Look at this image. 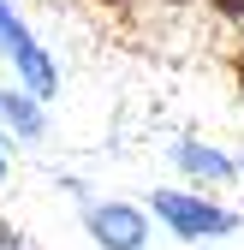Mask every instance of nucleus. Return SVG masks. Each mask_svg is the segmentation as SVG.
Masks as SVG:
<instances>
[{
  "label": "nucleus",
  "instance_id": "1",
  "mask_svg": "<svg viewBox=\"0 0 244 250\" xmlns=\"http://www.w3.org/2000/svg\"><path fill=\"white\" fill-rule=\"evenodd\" d=\"M155 214L179 238H226V232H238V214L232 208H215V203L185 197V191H155Z\"/></svg>",
  "mask_w": 244,
  "mask_h": 250
},
{
  "label": "nucleus",
  "instance_id": "2",
  "mask_svg": "<svg viewBox=\"0 0 244 250\" xmlns=\"http://www.w3.org/2000/svg\"><path fill=\"white\" fill-rule=\"evenodd\" d=\"M89 232L102 250H143V214L125 203H102V208H89Z\"/></svg>",
  "mask_w": 244,
  "mask_h": 250
},
{
  "label": "nucleus",
  "instance_id": "3",
  "mask_svg": "<svg viewBox=\"0 0 244 250\" xmlns=\"http://www.w3.org/2000/svg\"><path fill=\"white\" fill-rule=\"evenodd\" d=\"M173 155H179V167H185V173H203V179H232V161H226V155H215V149L179 143Z\"/></svg>",
  "mask_w": 244,
  "mask_h": 250
},
{
  "label": "nucleus",
  "instance_id": "4",
  "mask_svg": "<svg viewBox=\"0 0 244 250\" xmlns=\"http://www.w3.org/2000/svg\"><path fill=\"white\" fill-rule=\"evenodd\" d=\"M0 54H6V60H12V66H18V60H24V54H36V42H30V30L18 24V12L6 6V0H0Z\"/></svg>",
  "mask_w": 244,
  "mask_h": 250
},
{
  "label": "nucleus",
  "instance_id": "5",
  "mask_svg": "<svg viewBox=\"0 0 244 250\" xmlns=\"http://www.w3.org/2000/svg\"><path fill=\"white\" fill-rule=\"evenodd\" d=\"M0 113H6L24 137H36V131H42V113H36V102H24V96H0Z\"/></svg>",
  "mask_w": 244,
  "mask_h": 250
},
{
  "label": "nucleus",
  "instance_id": "6",
  "mask_svg": "<svg viewBox=\"0 0 244 250\" xmlns=\"http://www.w3.org/2000/svg\"><path fill=\"white\" fill-rule=\"evenodd\" d=\"M208 6H215V12H221V18H232V24H238V18H244V0H208Z\"/></svg>",
  "mask_w": 244,
  "mask_h": 250
},
{
  "label": "nucleus",
  "instance_id": "7",
  "mask_svg": "<svg viewBox=\"0 0 244 250\" xmlns=\"http://www.w3.org/2000/svg\"><path fill=\"white\" fill-rule=\"evenodd\" d=\"M232 78H238V96H244V48L232 54Z\"/></svg>",
  "mask_w": 244,
  "mask_h": 250
},
{
  "label": "nucleus",
  "instance_id": "8",
  "mask_svg": "<svg viewBox=\"0 0 244 250\" xmlns=\"http://www.w3.org/2000/svg\"><path fill=\"white\" fill-rule=\"evenodd\" d=\"M96 6H107V12H125V6H131V0H96Z\"/></svg>",
  "mask_w": 244,
  "mask_h": 250
},
{
  "label": "nucleus",
  "instance_id": "9",
  "mask_svg": "<svg viewBox=\"0 0 244 250\" xmlns=\"http://www.w3.org/2000/svg\"><path fill=\"white\" fill-rule=\"evenodd\" d=\"M161 6H185V0H161Z\"/></svg>",
  "mask_w": 244,
  "mask_h": 250
},
{
  "label": "nucleus",
  "instance_id": "10",
  "mask_svg": "<svg viewBox=\"0 0 244 250\" xmlns=\"http://www.w3.org/2000/svg\"><path fill=\"white\" fill-rule=\"evenodd\" d=\"M0 173H6V161H0Z\"/></svg>",
  "mask_w": 244,
  "mask_h": 250
}]
</instances>
